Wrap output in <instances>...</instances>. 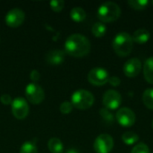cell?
Segmentation results:
<instances>
[{
    "instance_id": "9c48e42d",
    "label": "cell",
    "mask_w": 153,
    "mask_h": 153,
    "mask_svg": "<svg viewBox=\"0 0 153 153\" xmlns=\"http://www.w3.org/2000/svg\"><path fill=\"white\" fill-rule=\"evenodd\" d=\"M12 113L13 117L17 119L25 118L30 111L28 102L23 98H16L12 101Z\"/></svg>"
},
{
    "instance_id": "44dd1931",
    "label": "cell",
    "mask_w": 153,
    "mask_h": 153,
    "mask_svg": "<svg viewBox=\"0 0 153 153\" xmlns=\"http://www.w3.org/2000/svg\"><path fill=\"white\" fill-rule=\"evenodd\" d=\"M128 4L130 5L131 8L140 11V10H144L148 6L149 1L148 0H129Z\"/></svg>"
},
{
    "instance_id": "8992f818",
    "label": "cell",
    "mask_w": 153,
    "mask_h": 153,
    "mask_svg": "<svg viewBox=\"0 0 153 153\" xmlns=\"http://www.w3.org/2000/svg\"><path fill=\"white\" fill-rule=\"evenodd\" d=\"M109 74L108 71L101 67H96L91 69L88 74V81L90 83L95 86H102L108 82Z\"/></svg>"
},
{
    "instance_id": "8fae6325",
    "label": "cell",
    "mask_w": 153,
    "mask_h": 153,
    "mask_svg": "<svg viewBox=\"0 0 153 153\" xmlns=\"http://www.w3.org/2000/svg\"><path fill=\"white\" fill-rule=\"evenodd\" d=\"M24 19V12L19 8H13L6 13L5 23L11 28H17L23 23Z\"/></svg>"
},
{
    "instance_id": "4fadbf2b",
    "label": "cell",
    "mask_w": 153,
    "mask_h": 153,
    "mask_svg": "<svg viewBox=\"0 0 153 153\" xmlns=\"http://www.w3.org/2000/svg\"><path fill=\"white\" fill-rule=\"evenodd\" d=\"M65 52L61 49H53L46 56V61L50 65H59L65 61Z\"/></svg>"
},
{
    "instance_id": "cb8c5ba5",
    "label": "cell",
    "mask_w": 153,
    "mask_h": 153,
    "mask_svg": "<svg viewBox=\"0 0 153 153\" xmlns=\"http://www.w3.org/2000/svg\"><path fill=\"white\" fill-rule=\"evenodd\" d=\"M49 4H50L51 9L56 13L61 12L63 8L65 7V2L63 0H54V1H51Z\"/></svg>"
},
{
    "instance_id": "4dcf8cb0",
    "label": "cell",
    "mask_w": 153,
    "mask_h": 153,
    "mask_svg": "<svg viewBox=\"0 0 153 153\" xmlns=\"http://www.w3.org/2000/svg\"><path fill=\"white\" fill-rule=\"evenodd\" d=\"M152 129H153V120H152Z\"/></svg>"
},
{
    "instance_id": "3957f363",
    "label": "cell",
    "mask_w": 153,
    "mask_h": 153,
    "mask_svg": "<svg viewBox=\"0 0 153 153\" xmlns=\"http://www.w3.org/2000/svg\"><path fill=\"white\" fill-rule=\"evenodd\" d=\"M120 15L121 9L119 5L114 2H106L102 4L97 11V16L103 23L113 22L117 21Z\"/></svg>"
},
{
    "instance_id": "1f68e13d",
    "label": "cell",
    "mask_w": 153,
    "mask_h": 153,
    "mask_svg": "<svg viewBox=\"0 0 153 153\" xmlns=\"http://www.w3.org/2000/svg\"><path fill=\"white\" fill-rule=\"evenodd\" d=\"M152 4H153V1H152Z\"/></svg>"
},
{
    "instance_id": "4316f807",
    "label": "cell",
    "mask_w": 153,
    "mask_h": 153,
    "mask_svg": "<svg viewBox=\"0 0 153 153\" xmlns=\"http://www.w3.org/2000/svg\"><path fill=\"white\" fill-rule=\"evenodd\" d=\"M108 82H109L113 87H117V86L121 83V81H120V78H119V77L114 75V76H109Z\"/></svg>"
},
{
    "instance_id": "7a4b0ae2",
    "label": "cell",
    "mask_w": 153,
    "mask_h": 153,
    "mask_svg": "<svg viewBox=\"0 0 153 153\" xmlns=\"http://www.w3.org/2000/svg\"><path fill=\"white\" fill-rule=\"evenodd\" d=\"M112 47L117 56L121 57L127 56L130 55L134 48L133 38L127 32H119L114 38Z\"/></svg>"
},
{
    "instance_id": "ba28073f",
    "label": "cell",
    "mask_w": 153,
    "mask_h": 153,
    "mask_svg": "<svg viewBox=\"0 0 153 153\" xmlns=\"http://www.w3.org/2000/svg\"><path fill=\"white\" fill-rule=\"evenodd\" d=\"M103 105L109 110H115L118 108L122 103L121 94L115 90H108L103 95Z\"/></svg>"
},
{
    "instance_id": "52a82bcc",
    "label": "cell",
    "mask_w": 153,
    "mask_h": 153,
    "mask_svg": "<svg viewBox=\"0 0 153 153\" xmlns=\"http://www.w3.org/2000/svg\"><path fill=\"white\" fill-rule=\"evenodd\" d=\"M25 95L29 102L32 104H39L44 100V90L38 84L32 82L29 83L25 89Z\"/></svg>"
},
{
    "instance_id": "5bb4252c",
    "label": "cell",
    "mask_w": 153,
    "mask_h": 153,
    "mask_svg": "<svg viewBox=\"0 0 153 153\" xmlns=\"http://www.w3.org/2000/svg\"><path fill=\"white\" fill-rule=\"evenodd\" d=\"M150 37H151L150 32L143 28L136 30L132 36L134 42L137 44H142V45L147 43L150 39Z\"/></svg>"
},
{
    "instance_id": "2e32d148",
    "label": "cell",
    "mask_w": 153,
    "mask_h": 153,
    "mask_svg": "<svg viewBox=\"0 0 153 153\" xmlns=\"http://www.w3.org/2000/svg\"><path fill=\"white\" fill-rule=\"evenodd\" d=\"M48 147L52 153H63L64 152V145L58 138H51L48 143Z\"/></svg>"
},
{
    "instance_id": "ffe728a7",
    "label": "cell",
    "mask_w": 153,
    "mask_h": 153,
    "mask_svg": "<svg viewBox=\"0 0 153 153\" xmlns=\"http://www.w3.org/2000/svg\"><path fill=\"white\" fill-rule=\"evenodd\" d=\"M143 101L146 108L153 110V89H147L143 94Z\"/></svg>"
},
{
    "instance_id": "ac0fdd59",
    "label": "cell",
    "mask_w": 153,
    "mask_h": 153,
    "mask_svg": "<svg viewBox=\"0 0 153 153\" xmlns=\"http://www.w3.org/2000/svg\"><path fill=\"white\" fill-rule=\"evenodd\" d=\"M106 31H107V27H106V25H105L103 22H95V23L92 25L91 32H92V34H93L96 38H101V37H103V36L106 34Z\"/></svg>"
},
{
    "instance_id": "f546056e",
    "label": "cell",
    "mask_w": 153,
    "mask_h": 153,
    "mask_svg": "<svg viewBox=\"0 0 153 153\" xmlns=\"http://www.w3.org/2000/svg\"><path fill=\"white\" fill-rule=\"evenodd\" d=\"M65 153H80L78 152V150H76V149H69V150H67L66 151V152Z\"/></svg>"
},
{
    "instance_id": "9a60e30c",
    "label": "cell",
    "mask_w": 153,
    "mask_h": 153,
    "mask_svg": "<svg viewBox=\"0 0 153 153\" xmlns=\"http://www.w3.org/2000/svg\"><path fill=\"white\" fill-rule=\"evenodd\" d=\"M143 75L147 82L153 84V56L147 58L143 64Z\"/></svg>"
},
{
    "instance_id": "7c38bea8",
    "label": "cell",
    "mask_w": 153,
    "mask_h": 153,
    "mask_svg": "<svg viewBox=\"0 0 153 153\" xmlns=\"http://www.w3.org/2000/svg\"><path fill=\"white\" fill-rule=\"evenodd\" d=\"M142 70V62L139 58H131L127 60L123 67V71L126 76L129 78L136 77Z\"/></svg>"
},
{
    "instance_id": "83f0119b",
    "label": "cell",
    "mask_w": 153,
    "mask_h": 153,
    "mask_svg": "<svg viewBox=\"0 0 153 153\" xmlns=\"http://www.w3.org/2000/svg\"><path fill=\"white\" fill-rule=\"evenodd\" d=\"M0 101L4 104V105H9V104H12V98L10 95L8 94H3L1 97H0Z\"/></svg>"
},
{
    "instance_id": "7402d4cb",
    "label": "cell",
    "mask_w": 153,
    "mask_h": 153,
    "mask_svg": "<svg viewBox=\"0 0 153 153\" xmlns=\"http://www.w3.org/2000/svg\"><path fill=\"white\" fill-rule=\"evenodd\" d=\"M20 153H38V148L33 142H25L20 149Z\"/></svg>"
},
{
    "instance_id": "5b68a950",
    "label": "cell",
    "mask_w": 153,
    "mask_h": 153,
    "mask_svg": "<svg viewBox=\"0 0 153 153\" xmlns=\"http://www.w3.org/2000/svg\"><path fill=\"white\" fill-rule=\"evenodd\" d=\"M114 147V140L108 134H100L94 142L93 148L96 153H109Z\"/></svg>"
},
{
    "instance_id": "484cf974",
    "label": "cell",
    "mask_w": 153,
    "mask_h": 153,
    "mask_svg": "<svg viewBox=\"0 0 153 153\" xmlns=\"http://www.w3.org/2000/svg\"><path fill=\"white\" fill-rule=\"evenodd\" d=\"M73 108L74 106L72 105L71 102H68V101H65L63 102L61 105H60V111L62 114L64 115H68L72 112L73 110Z\"/></svg>"
},
{
    "instance_id": "30bf717a",
    "label": "cell",
    "mask_w": 153,
    "mask_h": 153,
    "mask_svg": "<svg viewBox=\"0 0 153 153\" xmlns=\"http://www.w3.org/2000/svg\"><path fill=\"white\" fill-rule=\"evenodd\" d=\"M116 119L119 125L125 127H130L135 123V114L134 112L128 108H121L116 114Z\"/></svg>"
},
{
    "instance_id": "f1b7e54d",
    "label": "cell",
    "mask_w": 153,
    "mask_h": 153,
    "mask_svg": "<svg viewBox=\"0 0 153 153\" xmlns=\"http://www.w3.org/2000/svg\"><path fill=\"white\" fill-rule=\"evenodd\" d=\"M30 78L34 83H36V82H38L40 78V74L37 70H32L30 74Z\"/></svg>"
},
{
    "instance_id": "6da1fadb",
    "label": "cell",
    "mask_w": 153,
    "mask_h": 153,
    "mask_svg": "<svg viewBox=\"0 0 153 153\" xmlns=\"http://www.w3.org/2000/svg\"><path fill=\"white\" fill-rule=\"evenodd\" d=\"M91 51V42L82 34L70 35L65 43V52L74 57H82Z\"/></svg>"
},
{
    "instance_id": "d4e9b609",
    "label": "cell",
    "mask_w": 153,
    "mask_h": 153,
    "mask_svg": "<svg viewBox=\"0 0 153 153\" xmlns=\"http://www.w3.org/2000/svg\"><path fill=\"white\" fill-rule=\"evenodd\" d=\"M131 153H150V149L145 143H140L133 148Z\"/></svg>"
},
{
    "instance_id": "e0dca14e",
    "label": "cell",
    "mask_w": 153,
    "mask_h": 153,
    "mask_svg": "<svg viewBox=\"0 0 153 153\" xmlns=\"http://www.w3.org/2000/svg\"><path fill=\"white\" fill-rule=\"evenodd\" d=\"M70 16L75 22H81L86 18V12L82 7H74L70 12Z\"/></svg>"
},
{
    "instance_id": "d6986e66",
    "label": "cell",
    "mask_w": 153,
    "mask_h": 153,
    "mask_svg": "<svg viewBox=\"0 0 153 153\" xmlns=\"http://www.w3.org/2000/svg\"><path fill=\"white\" fill-rule=\"evenodd\" d=\"M122 141L126 145H134L139 141V136L134 132H126L122 135Z\"/></svg>"
},
{
    "instance_id": "277c9868",
    "label": "cell",
    "mask_w": 153,
    "mask_h": 153,
    "mask_svg": "<svg viewBox=\"0 0 153 153\" xmlns=\"http://www.w3.org/2000/svg\"><path fill=\"white\" fill-rule=\"evenodd\" d=\"M71 103L74 108L85 110L90 108L94 103V96L86 90H78L74 91L71 97Z\"/></svg>"
},
{
    "instance_id": "603a6c76",
    "label": "cell",
    "mask_w": 153,
    "mask_h": 153,
    "mask_svg": "<svg viewBox=\"0 0 153 153\" xmlns=\"http://www.w3.org/2000/svg\"><path fill=\"white\" fill-rule=\"evenodd\" d=\"M100 115L104 121H106L107 123H109V124H112L116 118L115 116L109 111V109H108L106 108H103L100 110Z\"/></svg>"
}]
</instances>
